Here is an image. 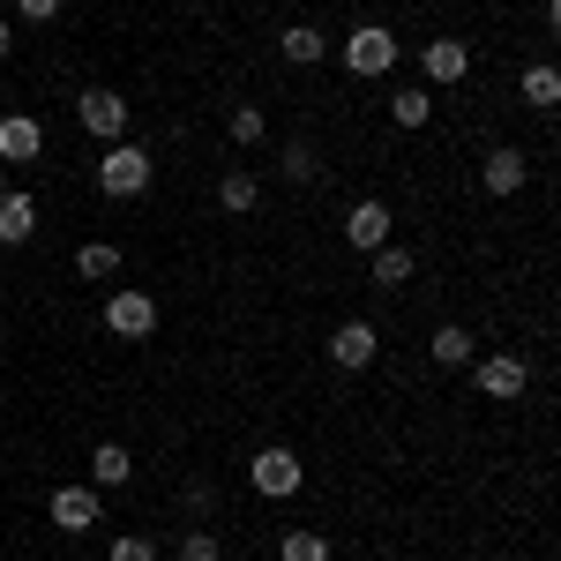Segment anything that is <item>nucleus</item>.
<instances>
[{
    "label": "nucleus",
    "mask_w": 561,
    "mask_h": 561,
    "mask_svg": "<svg viewBox=\"0 0 561 561\" xmlns=\"http://www.w3.org/2000/svg\"><path fill=\"white\" fill-rule=\"evenodd\" d=\"M150 180H158V158H150L142 142H105V150H98V195H105V203H135Z\"/></svg>",
    "instance_id": "obj_1"
},
{
    "label": "nucleus",
    "mask_w": 561,
    "mask_h": 561,
    "mask_svg": "<svg viewBox=\"0 0 561 561\" xmlns=\"http://www.w3.org/2000/svg\"><path fill=\"white\" fill-rule=\"evenodd\" d=\"M248 486H255V494H270V502H293V494L307 486V465L285 449V442H270V449H255V457H248Z\"/></svg>",
    "instance_id": "obj_2"
},
{
    "label": "nucleus",
    "mask_w": 561,
    "mask_h": 561,
    "mask_svg": "<svg viewBox=\"0 0 561 561\" xmlns=\"http://www.w3.org/2000/svg\"><path fill=\"white\" fill-rule=\"evenodd\" d=\"M337 60H345L359 83H375V76H389V68H397V31H382V23H359V31L337 45Z\"/></svg>",
    "instance_id": "obj_3"
},
{
    "label": "nucleus",
    "mask_w": 561,
    "mask_h": 561,
    "mask_svg": "<svg viewBox=\"0 0 561 561\" xmlns=\"http://www.w3.org/2000/svg\"><path fill=\"white\" fill-rule=\"evenodd\" d=\"M472 375H479V397H486V404H517L524 382H531L524 352H479V359H472Z\"/></svg>",
    "instance_id": "obj_4"
},
{
    "label": "nucleus",
    "mask_w": 561,
    "mask_h": 561,
    "mask_svg": "<svg viewBox=\"0 0 561 561\" xmlns=\"http://www.w3.org/2000/svg\"><path fill=\"white\" fill-rule=\"evenodd\" d=\"M76 121H83V135H98V142H128V98H121V90H83V98H76Z\"/></svg>",
    "instance_id": "obj_5"
},
{
    "label": "nucleus",
    "mask_w": 561,
    "mask_h": 561,
    "mask_svg": "<svg viewBox=\"0 0 561 561\" xmlns=\"http://www.w3.org/2000/svg\"><path fill=\"white\" fill-rule=\"evenodd\" d=\"M45 517H53V531H68V539L98 531V524H105V510H98V486H53Z\"/></svg>",
    "instance_id": "obj_6"
},
{
    "label": "nucleus",
    "mask_w": 561,
    "mask_h": 561,
    "mask_svg": "<svg viewBox=\"0 0 561 561\" xmlns=\"http://www.w3.org/2000/svg\"><path fill=\"white\" fill-rule=\"evenodd\" d=\"M375 352H382V330H375V322H337V330H330V359H337L345 375L375 367Z\"/></svg>",
    "instance_id": "obj_7"
},
{
    "label": "nucleus",
    "mask_w": 561,
    "mask_h": 561,
    "mask_svg": "<svg viewBox=\"0 0 561 561\" xmlns=\"http://www.w3.org/2000/svg\"><path fill=\"white\" fill-rule=\"evenodd\" d=\"M389 232H397V217H389V203H352L345 210V240L359 248V255H375V248H389Z\"/></svg>",
    "instance_id": "obj_8"
},
{
    "label": "nucleus",
    "mask_w": 561,
    "mask_h": 561,
    "mask_svg": "<svg viewBox=\"0 0 561 561\" xmlns=\"http://www.w3.org/2000/svg\"><path fill=\"white\" fill-rule=\"evenodd\" d=\"M524 180H531V158H524L517 142H502V150L479 158V187H486V195H517Z\"/></svg>",
    "instance_id": "obj_9"
},
{
    "label": "nucleus",
    "mask_w": 561,
    "mask_h": 561,
    "mask_svg": "<svg viewBox=\"0 0 561 561\" xmlns=\"http://www.w3.org/2000/svg\"><path fill=\"white\" fill-rule=\"evenodd\" d=\"M105 330H113V337H150V330H158V300H150V293H113V300H105Z\"/></svg>",
    "instance_id": "obj_10"
},
{
    "label": "nucleus",
    "mask_w": 561,
    "mask_h": 561,
    "mask_svg": "<svg viewBox=\"0 0 561 561\" xmlns=\"http://www.w3.org/2000/svg\"><path fill=\"white\" fill-rule=\"evenodd\" d=\"M45 150V121L38 113H8L0 121V165H31Z\"/></svg>",
    "instance_id": "obj_11"
},
{
    "label": "nucleus",
    "mask_w": 561,
    "mask_h": 561,
    "mask_svg": "<svg viewBox=\"0 0 561 561\" xmlns=\"http://www.w3.org/2000/svg\"><path fill=\"white\" fill-rule=\"evenodd\" d=\"M420 68H427V83H465V76H472V45L434 38V45H420Z\"/></svg>",
    "instance_id": "obj_12"
},
{
    "label": "nucleus",
    "mask_w": 561,
    "mask_h": 561,
    "mask_svg": "<svg viewBox=\"0 0 561 561\" xmlns=\"http://www.w3.org/2000/svg\"><path fill=\"white\" fill-rule=\"evenodd\" d=\"M31 232H38V195H15L8 187L0 195V248H23Z\"/></svg>",
    "instance_id": "obj_13"
},
{
    "label": "nucleus",
    "mask_w": 561,
    "mask_h": 561,
    "mask_svg": "<svg viewBox=\"0 0 561 561\" xmlns=\"http://www.w3.org/2000/svg\"><path fill=\"white\" fill-rule=\"evenodd\" d=\"M427 352H434V367H472V359H479V337L465 330V322H442V330L427 337Z\"/></svg>",
    "instance_id": "obj_14"
},
{
    "label": "nucleus",
    "mask_w": 561,
    "mask_h": 561,
    "mask_svg": "<svg viewBox=\"0 0 561 561\" xmlns=\"http://www.w3.org/2000/svg\"><path fill=\"white\" fill-rule=\"evenodd\" d=\"M277 53H285L293 68H314V60H330V38H322L314 23H285V31H277Z\"/></svg>",
    "instance_id": "obj_15"
},
{
    "label": "nucleus",
    "mask_w": 561,
    "mask_h": 561,
    "mask_svg": "<svg viewBox=\"0 0 561 561\" xmlns=\"http://www.w3.org/2000/svg\"><path fill=\"white\" fill-rule=\"evenodd\" d=\"M128 479H135V457L121 442H98V449H90V486H98V494H105V486H128Z\"/></svg>",
    "instance_id": "obj_16"
},
{
    "label": "nucleus",
    "mask_w": 561,
    "mask_h": 561,
    "mask_svg": "<svg viewBox=\"0 0 561 561\" xmlns=\"http://www.w3.org/2000/svg\"><path fill=\"white\" fill-rule=\"evenodd\" d=\"M412 270H420V262H412V248H397V240L367 255V277H375L382 293H397V285H412Z\"/></svg>",
    "instance_id": "obj_17"
},
{
    "label": "nucleus",
    "mask_w": 561,
    "mask_h": 561,
    "mask_svg": "<svg viewBox=\"0 0 561 561\" xmlns=\"http://www.w3.org/2000/svg\"><path fill=\"white\" fill-rule=\"evenodd\" d=\"M389 121H397V128H427V121H434V90L427 83H404L397 98H389Z\"/></svg>",
    "instance_id": "obj_18"
},
{
    "label": "nucleus",
    "mask_w": 561,
    "mask_h": 561,
    "mask_svg": "<svg viewBox=\"0 0 561 561\" xmlns=\"http://www.w3.org/2000/svg\"><path fill=\"white\" fill-rule=\"evenodd\" d=\"M262 203V187H255V173H240V165H232V173H217V210H232V217H248Z\"/></svg>",
    "instance_id": "obj_19"
},
{
    "label": "nucleus",
    "mask_w": 561,
    "mask_h": 561,
    "mask_svg": "<svg viewBox=\"0 0 561 561\" xmlns=\"http://www.w3.org/2000/svg\"><path fill=\"white\" fill-rule=\"evenodd\" d=\"M76 277H90V285L121 277V248H113V240H83V248H76Z\"/></svg>",
    "instance_id": "obj_20"
},
{
    "label": "nucleus",
    "mask_w": 561,
    "mask_h": 561,
    "mask_svg": "<svg viewBox=\"0 0 561 561\" xmlns=\"http://www.w3.org/2000/svg\"><path fill=\"white\" fill-rule=\"evenodd\" d=\"M277 173L293 180V187H307V180L322 173V165H314V142H307V135H285V150H277Z\"/></svg>",
    "instance_id": "obj_21"
},
{
    "label": "nucleus",
    "mask_w": 561,
    "mask_h": 561,
    "mask_svg": "<svg viewBox=\"0 0 561 561\" xmlns=\"http://www.w3.org/2000/svg\"><path fill=\"white\" fill-rule=\"evenodd\" d=\"M524 105H539V113H554V105H561V76L547 68V60L524 68Z\"/></svg>",
    "instance_id": "obj_22"
},
{
    "label": "nucleus",
    "mask_w": 561,
    "mask_h": 561,
    "mask_svg": "<svg viewBox=\"0 0 561 561\" xmlns=\"http://www.w3.org/2000/svg\"><path fill=\"white\" fill-rule=\"evenodd\" d=\"M225 135L248 150V142H262V135H270V113H262V105H232V113H225Z\"/></svg>",
    "instance_id": "obj_23"
},
{
    "label": "nucleus",
    "mask_w": 561,
    "mask_h": 561,
    "mask_svg": "<svg viewBox=\"0 0 561 561\" xmlns=\"http://www.w3.org/2000/svg\"><path fill=\"white\" fill-rule=\"evenodd\" d=\"M180 561H225V539H217L210 524H187L180 531Z\"/></svg>",
    "instance_id": "obj_24"
},
{
    "label": "nucleus",
    "mask_w": 561,
    "mask_h": 561,
    "mask_svg": "<svg viewBox=\"0 0 561 561\" xmlns=\"http://www.w3.org/2000/svg\"><path fill=\"white\" fill-rule=\"evenodd\" d=\"M277 561H330V539L322 531H285L277 539Z\"/></svg>",
    "instance_id": "obj_25"
},
{
    "label": "nucleus",
    "mask_w": 561,
    "mask_h": 561,
    "mask_svg": "<svg viewBox=\"0 0 561 561\" xmlns=\"http://www.w3.org/2000/svg\"><path fill=\"white\" fill-rule=\"evenodd\" d=\"M105 561H158V539H150V531H121Z\"/></svg>",
    "instance_id": "obj_26"
},
{
    "label": "nucleus",
    "mask_w": 561,
    "mask_h": 561,
    "mask_svg": "<svg viewBox=\"0 0 561 561\" xmlns=\"http://www.w3.org/2000/svg\"><path fill=\"white\" fill-rule=\"evenodd\" d=\"M60 8H68V0H15V15H23V23H53Z\"/></svg>",
    "instance_id": "obj_27"
},
{
    "label": "nucleus",
    "mask_w": 561,
    "mask_h": 561,
    "mask_svg": "<svg viewBox=\"0 0 561 561\" xmlns=\"http://www.w3.org/2000/svg\"><path fill=\"white\" fill-rule=\"evenodd\" d=\"M8 53H15V31H8V23H0V60H8Z\"/></svg>",
    "instance_id": "obj_28"
},
{
    "label": "nucleus",
    "mask_w": 561,
    "mask_h": 561,
    "mask_svg": "<svg viewBox=\"0 0 561 561\" xmlns=\"http://www.w3.org/2000/svg\"><path fill=\"white\" fill-rule=\"evenodd\" d=\"M0 195H8V165H0Z\"/></svg>",
    "instance_id": "obj_29"
}]
</instances>
